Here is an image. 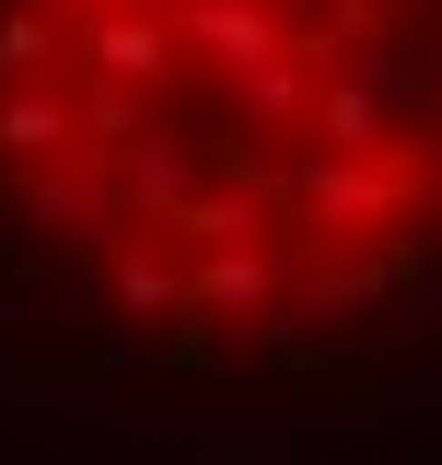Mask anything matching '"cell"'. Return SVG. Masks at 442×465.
Returning a JSON list of instances; mask_svg holds the SVG:
<instances>
[{
	"mask_svg": "<svg viewBox=\"0 0 442 465\" xmlns=\"http://www.w3.org/2000/svg\"><path fill=\"white\" fill-rule=\"evenodd\" d=\"M0 186L128 326H349L442 280V0H0Z\"/></svg>",
	"mask_w": 442,
	"mask_h": 465,
	"instance_id": "cell-1",
	"label": "cell"
}]
</instances>
